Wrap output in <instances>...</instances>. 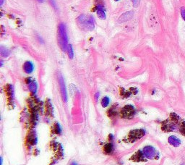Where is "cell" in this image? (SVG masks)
I'll list each match as a JSON object with an SVG mask.
<instances>
[{
    "label": "cell",
    "mask_w": 185,
    "mask_h": 165,
    "mask_svg": "<svg viewBox=\"0 0 185 165\" xmlns=\"http://www.w3.org/2000/svg\"><path fill=\"white\" fill-rule=\"evenodd\" d=\"M170 122H167L163 125V129L167 131H175L179 130L180 133L185 136V122L175 114L170 117Z\"/></svg>",
    "instance_id": "cell-1"
},
{
    "label": "cell",
    "mask_w": 185,
    "mask_h": 165,
    "mask_svg": "<svg viewBox=\"0 0 185 165\" xmlns=\"http://www.w3.org/2000/svg\"><path fill=\"white\" fill-rule=\"evenodd\" d=\"M57 41L58 44L64 52H67L68 47V37L67 34L66 26L64 23H60L58 25V34H57Z\"/></svg>",
    "instance_id": "cell-2"
},
{
    "label": "cell",
    "mask_w": 185,
    "mask_h": 165,
    "mask_svg": "<svg viewBox=\"0 0 185 165\" xmlns=\"http://www.w3.org/2000/svg\"><path fill=\"white\" fill-rule=\"evenodd\" d=\"M77 21L80 28L85 31H91L95 28L94 18L91 15H80Z\"/></svg>",
    "instance_id": "cell-3"
},
{
    "label": "cell",
    "mask_w": 185,
    "mask_h": 165,
    "mask_svg": "<svg viewBox=\"0 0 185 165\" xmlns=\"http://www.w3.org/2000/svg\"><path fill=\"white\" fill-rule=\"evenodd\" d=\"M142 154L145 158L148 159H158V154L156 152V148L151 146H145L142 149Z\"/></svg>",
    "instance_id": "cell-4"
},
{
    "label": "cell",
    "mask_w": 185,
    "mask_h": 165,
    "mask_svg": "<svg viewBox=\"0 0 185 165\" xmlns=\"http://www.w3.org/2000/svg\"><path fill=\"white\" fill-rule=\"evenodd\" d=\"M58 83L59 85V88H60L61 99H62L64 102H67V100H68L67 87H66V84H65V79H64L62 75L60 74V73H59L58 75Z\"/></svg>",
    "instance_id": "cell-5"
},
{
    "label": "cell",
    "mask_w": 185,
    "mask_h": 165,
    "mask_svg": "<svg viewBox=\"0 0 185 165\" xmlns=\"http://www.w3.org/2000/svg\"><path fill=\"white\" fill-rule=\"evenodd\" d=\"M122 114L124 117H127L130 118L135 115V109L134 107L131 106V105H127L125 106L122 110Z\"/></svg>",
    "instance_id": "cell-6"
},
{
    "label": "cell",
    "mask_w": 185,
    "mask_h": 165,
    "mask_svg": "<svg viewBox=\"0 0 185 165\" xmlns=\"http://www.w3.org/2000/svg\"><path fill=\"white\" fill-rule=\"evenodd\" d=\"M146 134V130H135L130 132V138L132 141H136L138 140L143 137V136Z\"/></svg>",
    "instance_id": "cell-7"
},
{
    "label": "cell",
    "mask_w": 185,
    "mask_h": 165,
    "mask_svg": "<svg viewBox=\"0 0 185 165\" xmlns=\"http://www.w3.org/2000/svg\"><path fill=\"white\" fill-rule=\"evenodd\" d=\"M133 15H134V13L132 11H129L127 12V13H124V14H122L119 18L118 19V22L119 23H126L127 21H130L132 18Z\"/></svg>",
    "instance_id": "cell-8"
},
{
    "label": "cell",
    "mask_w": 185,
    "mask_h": 165,
    "mask_svg": "<svg viewBox=\"0 0 185 165\" xmlns=\"http://www.w3.org/2000/svg\"><path fill=\"white\" fill-rule=\"evenodd\" d=\"M23 70L27 74H31L33 73L34 70V65H33V62L30 61L25 62L23 65Z\"/></svg>",
    "instance_id": "cell-9"
},
{
    "label": "cell",
    "mask_w": 185,
    "mask_h": 165,
    "mask_svg": "<svg viewBox=\"0 0 185 165\" xmlns=\"http://www.w3.org/2000/svg\"><path fill=\"white\" fill-rule=\"evenodd\" d=\"M28 80L29 82L28 83V88L30 91L33 93H36L38 89V85L36 82H35L34 80H31V77H29Z\"/></svg>",
    "instance_id": "cell-10"
},
{
    "label": "cell",
    "mask_w": 185,
    "mask_h": 165,
    "mask_svg": "<svg viewBox=\"0 0 185 165\" xmlns=\"http://www.w3.org/2000/svg\"><path fill=\"white\" fill-rule=\"evenodd\" d=\"M168 143L172 145V146H174V147H178L180 146L181 144V141L178 138H176V136H170L168 139Z\"/></svg>",
    "instance_id": "cell-11"
},
{
    "label": "cell",
    "mask_w": 185,
    "mask_h": 165,
    "mask_svg": "<svg viewBox=\"0 0 185 165\" xmlns=\"http://www.w3.org/2000/svg\"><path fill=\"white\" fill-rule=\"evenodd\" d=\"M96 11H97V15H98L99 18H100L101 20H106V13H105L104 9L103 8L102 6H101V5L97 6Z\"/></svg>",
    "instance_id": "cell-12"
},
{
    "label": "cell",
    "mask_w": 185,
    "mask_h": 165,
    "mask_svg": "<svg viewBox=\"0 0 185 165\" xmlns=\"http://www.w3.org/2000/svg\"><path fill=\"white\" fill-rule=\"evenodd\" d=\"M114 146L112 142H109L108 144H106L104 146V152L107 154H110L114 152Z\"/></svg>",
    "instance_id": "cell-13"
},
{
    "label": "cell",
    "mask_w": 185,
    "mask_h": 165,
    "mask_svg": "<svg viewBox=\"0 0 185 165\" xmlns=\"http://www.w3.org/2000/svg\"><path fill=\"white\" fill-rule=\"evenodd\" d=\"M0 54H1V56L2 57H7L10 54V51L8 49L2 46L1 48H0Z\"/></svg>",
    "instance_id": "cell-14"
},
{
    "label": "cell",
    "mask_w": 185,
    "mask_h": 165,
    "mask_svg": "<svg viewBox=\"0 0 185 165\" xmlns=\"http://www.w3.org/2000/svg\"><path fill=\"white\" fill-rule=\"evenodd\" d=\"M67 53L69 59H73V57H74V52H73L72 46L71 44L68 45V47H67Z\"/></svg>",
    "instance_id": "cell-15"
},
{
    "label": "cell",
    "mask_w": 185,
    "mask_h": 165,
    "mask_svg": "<svg viewBox=\"0 0 185 165\" xmlns=\"http://www.w3.org/2000/svg\"><path fill=\"white\" fill-rule=\"evenodd\" d=\"M110 104V99L108 96L103 97L101 100V106L103 107H107Z\"/></svg>",
    "instance_id": "cell-16"
},
{
    "label": "cell",
    "mask_w": 185,
    "mask_h": 165,
    "mask_svg": "<svg viewBox=\"0 0 185 165\" xmlns=\"http://www.w3.org/2000/svg\"><path fill=\"white\" fill-rule=\"evenodd\" d=\"M54 132L57 133V134L59 135L61 133V128L59 123H56L54 125Z\"/></svg>",
    "instance_id": "cell-17"
},
{
    "label": "cell",
    "mask_w": 185,
    "mask_h": 165,
    "mask_svg": "<svg viewBox=\"0 0 185 165\" xmlns=\"http://www.w3.org/2000/svg\"><path fill=\"white\" fill-rule=\"evenodd\" d=\"M132 2L135 7H138L139 5H140V0H132Z\"/></svg>",
    "instance_id": "cell-18"
},
{
    "label": "cell",
    "mask_w": 185,
    "mask_h": 165,
    "mask_svg": "<svg viewBox=\"0 0 185 165\" xmlns=\"http://www.w3.org/2000/svg\"><path fill=\"white\" fill-rule=\"evenodd\" d=\"M181 15H182V18L185 21V7H182L181 8Z\"/></svg>",
    "instance_id": "cell-19"
},
{
    "label": "cell",
    "mask_w": 185,
    "mask_h": 165,
    "mask_svg": "<svg viewBox=\"0 0 185 165\" xmlns=\"http://www.w3.org/2000/svg\"><path fill=\"white\" fill-rule=\"evenodd\" d=\"M99 96H100V93H99L98 92V93H95V101H96L98 100Z\"/></svg>",
    "instance_id": "cell-20"
},
{
    "label": "cell",
    "mask_w": 185,
    "mask_h": 165,
    "mask_svg": "<svg viewBox=\"0 0 185 165\" xmlns=\"http://www.w3.org/2000/svg\"><path fill=\"white\" fill-rule=\"evenodd\" d=\"M4 2H5V0H0V5L2 6L4 4Z\"/></svg>",
    "instance_id": "cell-21"
},
{
    "label": "cell",
    "mask_w": 185,
    "mask_h": 165,
    "mask_svg": "<svg viewBox=\"0 0 185 165\" xmlns=\"http://www.w3.org/2000/svg\"><path fill=\"white\" fill-rule=\"evenodd\" d=\"M70 165H78V164H77V162H72L71 164H70Z\"/></svg>",
    "instance_id": "cell-22"
},
{
    "label": "cell",
    "mask_w": 185,
    "mask_h": 165,
    "mask_svg": "<svg viewBox=\"0 0 185 165\" xmlns=\"http://www.w3.org/2000/svg\"><path fill=\"white\" fill-rule=\"evenodd\" d=\"M38 2H43V0H37Z\"/></svg>",
    "instance_id": "cell-23"
},
{
    "label": "cell",
    "mask_w": 185,
    "mask_h": 165,
    "mask_svg": "<svg viewBox=\"0 0 185 165\" xmlns=\"http://www.w3.org/2000/svg\"><path fill=\"white\" fill-rule=\"evenodd\" d=\"M115 1H116V2H118V1H119V0H115Z\"/></svg>",
    "instance_id": "cell-24"
},
{
    "label": "cell",
    "mask_w": 185,
    "mask_h": 165,
    "mask_svg": "<svg viewBox=\"0 0 185 165\" xmlns=\"http://www.w3.org/2000/svg\"><path fill=\"white\" fill-rule=\"evenodd\" d=\"M182 165H183V164H182Z\"/></svg>",
    "instance_id": "cell-25"
}]
</instances>
